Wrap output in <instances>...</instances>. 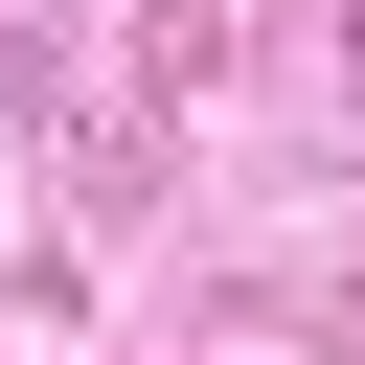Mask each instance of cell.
Segmentation results:
<instances>
[{
    "label": "cell",
    "mask_w": 365,
    "mask_h": 365,
    "mask_svg": "<svg viewBox=\"0 0 365 365\" xmlns=\"http://www.w3.org/2000/svg\"><path fill=\"white\" fill-rule=\"evenodd\" d=\"M342 46H365V0H342Z\"/></svg>",
    "instance_id": "cell-1"
}]
</instances>
